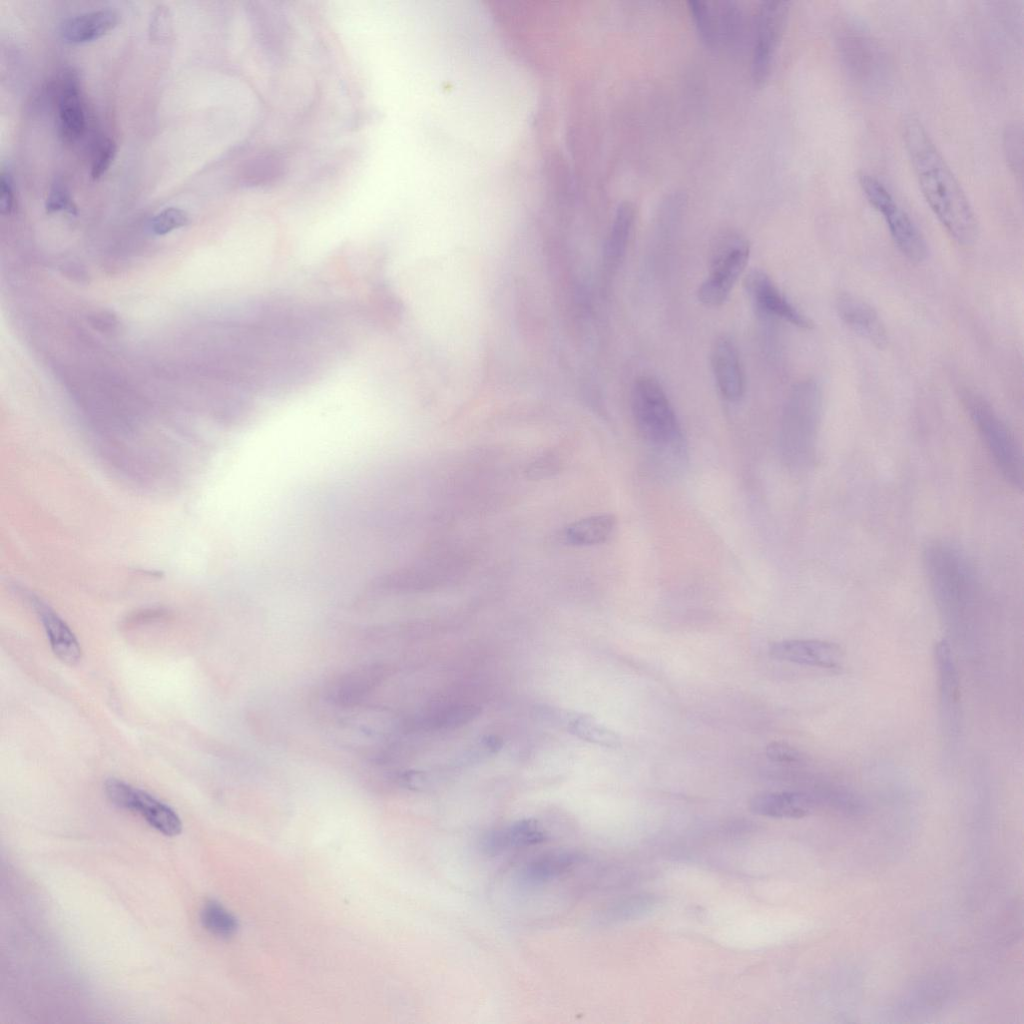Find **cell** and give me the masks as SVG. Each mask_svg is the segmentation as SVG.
Returning a JSON list of instances; mask_svg holds the SVG:
<instances>
[{
    "label": "cell",
    "mask_w": 1024,
    "mask_h": 1024,
    "mask_svg": "<svg viewBox=\"0 0 1024 1024\" xmlns=\"http://www.w3.org/2000/svg\"><path fill=\"white\" fill-rule=\"evenodd\" d=\"M569 730L578 738L609 748L621 745L618 734L591 716H579L569 724Z\"/></svg>",
    "instance_id": "4316f807"
},
{
    "label": "cell",
    "mask_w": 1024,
    "mask_h": 1024,
    "mask_svg": "<svg viewBox=\"0 0 1024 1024\" xmlns=\"http://www.w3.org/2000/svg\"><path fill=\"white\" fill-rule=\"evenodd\" d=\"M29 601L41 619L54 654L68 665L77 664L81 659V647L68 625L38 598L29 596Z\"/></svg>",
    "instance_id": "ac0fdd59"
},
{
    "label": "cell",
    "mask_w": 1024,
    "mask_h": 1024,
    "mask_svg": "<svg viewBox=\"0 0 1024 1024\" xmlns=\"http://www.w3.org/2000/svg\"><path fill=\"white\" fill-rule=\"evenodd\" d=\"M688 9L699 37L708 47L719 45L717 14L714 2L688 1Z\"/></svg>",
    "instance_id": "484cf974"
},
{
    "label": "cell",
    "mask_w": 1024,
    "mask_h": 1024,
    "mask_svg": "<svg viewBox=\"0 0 1024 1024\" xmlns=\"http://www.w3.org/2000/svg\"><path fill=\"white\" fill-rule=\"evenodd\" d=\"M271 5L252 2L248 10L259 45L269 56L278 58L283 54L288 30L281 10Z\"/></svg>",
    "instance_id": "9a60e30c"
},
{
    "label": "cell",
    "mask_w": 1024,
    "mask_h": 1024,
    "mask_svg": "<svg viewBox=\"0 0 1024 1024\" xmlns=\"http://www.w3.org/2000/svg\"><path fill=\"white\" fill-rule=\"evenodd\" d=\"M380 667H368L342 677L332 690V697L339 703H355L368 693L382 677Z\"/></svg>",
    "instance_id": "d4e9b609"
},
{
    "label": "cell",
    "mask_w": 1024,
    "mask_h": 1024,
    "mask_svg": "<svg viewBox=\"0 0 1024 1024\" xmlns=\"http://www.w3.org/2000/svg\"><path fill=\"white\" fill-rule=\"evenodd\" d=\"M711 367L721 396L730 402L739 401L745 393V374L737 346L730 337L723 335L715 340Z\"/></svg>",
    "instance_id": "30bf717a"
},
{
    "label": "cell",
    "mask_w": 1024,
    "mask_h": 1024,
    "mask_svg": "<svg viewBox=\"0 0 1024 1024\" xmlns=\"http://www.w3.org/2000/svg\"><path fill=\"white\" fill-rule=\"evenodd\" d=\"M766 756L773 762L799 763L803 756L799 750L782 741L770 742L765 748Z\"/></svg>",
    "instance_id": "836d02e7"
},
{
    "label": "cell",
    "mask_w": 1024,
    "mask_h": 1024,
    "mask_svg": "<svg viewBox=\"0 0 1024 1024\" xmlns=\"http://www.w3.org/2000/svg\"><path fill=\"white\" fill-rule=\"evenodd\" d=\"M124 809L138 812L150 826L166 836H176L182 831L178 814L167 804L140 789L132 788Z\"/></svg>",
    "instance_id": "ffe728a7"
},
{
    "label": "cell",
    "mask_w": 1024,
    "mask_h": 1024,
    "mask_svg": "<svg viewBox=\"0 0 1024 1024\" xmlns=\"http://www.w3.org/2000/svg\"><path fill=\"white\" fill-rule=\"evenodd\" d=\"M285 163L276 152H260L248 158L240 172V181L247 187L267 186L284 174Z\"/></svg>",
    "instance_id": "603a6c76"
},
{
    "label": "cell",
    "mask_w": 1024,
    "mask_h": 1024,
    "mask_svg": "<svg viewBox=\"0 0 1024 1024\" xmlns=\"http://www.w3.org/2000/svg\"><path fill=\"white\" fill-rule=\"evenodd\" d=\"M821 409L817 382L806 379L792 387L783 409L780 443L783 456L794 468H806L814 462Z\"/></svg>",
    "instance_id": "277c9868"
},
{
    "label": "cell",
    "mask_w": 1024,
    "mask_h": 1024,
    "mask_svg": "<svg viewBox=\"0 0 1024 1024\" xmlns=\"http://www.w3.org/2000/svg\"><path fill=\"white\" fill-rule=\"evenodd\" d=\"M116 151V144L111 139H107L101 144L91 167V177L93 179L100 178L110 168Z\"/></svg>",
    "instance_id": "e575fe53"
},
{
    "label": "cell",
    "mask_w": 1024,
    "mask_h": 1024,
    "mask_svg": "<svg viewBox=\"0 0 1024 1024\" xmlns=\"http://www.w3.org/2000/svg\"><path fill=\"white\" fill-rule=\"evenodd\" d=\"M189 221V215L186 211L177 207H168L157 213L150 220L149 229L154 235L163 236L173 230L186 226Z\"/></svg>",
    "instance_id": "f546056e"
},
{
    "label": "cell",
    "mask_w": 1024,
    "mask_h": 1024,
    "mask_svg": "<svg viewBox=\"0 0 1024 1024\" xmlns=\"http://www.w3.org/2000/svg\"><path fill=\"white\" fill-rule=\"evenodd\" d=\"M836 311L842 322L860 337L877 348L886 346L888 336L884 323L868 303L843 293L836 299Z\"/></svg>",
    "instance_id": "7c38bea8"
},
{
    "label": "cell",
    "mask_w": 1024,
    "mask_h": 1024,
    "mask_svg": "<svg viewBox=\"0 0 1024 1024\" xmlns=\"http://www.w3.org/2000/svg\"><path fill=\"white\" fill-rule=\"evenodd\" d=\"M788 13L789 2L784 0L763 1L757 9L751 75L753 82L758 86L763 85L769 78Z\"/></svg>",
    "instance_id": "ba28073f"
},
{
    "label": "cell",
    "mask_w": 1024,
    "mask_h": 1024,
    "mask_svg": "<svg viewBox=\"0 0 1024 1024\" xmlns=\"http://www.w3.org/2000/svg\"><path fill=\"white\" fill-rule=\"evenodd\" d=\"M941 707L950 731L956 732L959 720L960 684L949 642L940 640L935 646Z\"/></svg>",
    "instance_id": "e0dca14e"
},
{
    "label": "cell",
    "mask_w": 1024,
    "mask_h": 1024,
    "mask_svg": "<svg viewBox=\"0 0 1024 1024\" xmlns=\"http://www.w3.org/2000/svg\"><path fill=\"white\" fill-rule=\"evenodd\" d=\"M616 526L610 514L594 515L569 525L565 530L567 541L574 545H596L605 542Z\"/></svg>",
    "instance_id": "cb8c5ba5"
},
{
    "label": "cell",
    "mask_w": 1024,
    "mask_h": 1024,
    "mask_svg": "<svg viewBox=\"0 0 1024 1024\" xmlns=\"http://www.w3.org/2000/svg\"><path fill=\"white\" fill-rule=\"evenodd\" d=\"M172 31V18L169 9L159 5L150 19L149 34L152 40H165Z\"/></svg>",
    "instance_id": "d6a6232c"
},
{
    "label": "cell",
    "mask_w": 1024,
    "mask_h": 1024,
    "mask_svg": "<svg viewBox=\"0 0 1024 1024\" xmlns=\"http://www.w3.org/2000/svg\"><path fill=\"white\" fill-rule=\"evenodd\" d=\"M859 182L869 203L882 215L900 253L911 262H922L927 256V244L909 215L874 176L862 174Z\"/></svg>",
    "instance_id": "52a82bcc"
},
{
    "label": "cell",
    "mask_w": 1024,
    "mask_h": 1024,
    "mask_svg": "<svg viewBox=\"0 0 1024 1024\" xmlns=\"http://www.w3.org/2000/svg\"><path fill=\"white\" fill-rule=\"evenodd\" d=\"M770 655L781 661L833 669L840 665L843 653L834 643L816 639H792L770 645Z\"/></svg>",
    "instance_id": "8fae6325"
},
{
    "label": "cell",
    "mask_w": 1024,
    "mask_h": 1024,
    "mask_svg": "<svg viewBox=\"0 0 1024 1024\" xmlns=\"http://www.w3.org/2000/svg\"><path fill=\"white\" fill-rule=\"evenodd\" d=\"M903 143L920 190L928 206L959 245L968 246L978 236L972 206L952 170L919 119L909 116L901 126Z\"/></svg>",
    "instance_id": "6da1fadb"
},
{
    "label": "cell",
    "mask_w": 1024,
    "mask_h": 1024,
    "mask_svg": "<svg viewBox=\"0 0 1024 1024\" xmlns=\"http://www.w3.org/2000/svg\"><path fill=\"white\" fill-rule=\"evenodd\" d=\"M631 407L651 456L670 468L683 463L686 446L682 429L661 383L652 376L638 377L632 386Z\"/></svg>",
    "instance_id": "3957f363"
},
{
    "label": "cell",
    "mask_w": 1024,
    "mask_h": 1024,
    "mask_svg": "<svg viewBox=\"0 0 1024 1024\" xmlns=\"http://www.w3.org/2000/svg\"><path fill=\"white\" fill-rule=\"evenodd\" d=\"M547 838V832L537 820L526 818L487 832L480 840V847L485 853L494 855L538 845Z\"/></svg>",
    "instance_id": "5bb4252c"
},
{
    "label": "cell",
    "mask_w": 1024,
    "mask_h": 1024,
    "mask_svg": "<svg viewBox=\"0 0 1024 1024\" xmlns=\"http://www.w3.org/2000/svg\"><path fill=\"white\" fill-rule=\"evenodd\" d=\"M746 291L757 310L770 317L784 320L802 329H811L812 321L780 291L769 275L754 270L744 282Z\"/></svg>",
    "instance_id": "9c48e42d"
},
{
    "label": "cell",
    "mask_w": 1024,
    "mask_h": 1024,
    "mask_svg": "<svg viewBox=\"0 0 1024 1024\" xmlns=\"http://www.w3.org/2000/svg\"><path fill=\"white\" fill-rule=\"evenodd\" d=\"M58 130L65 142H74L83 133L85 115L80 97L78 77L65 70L59 84Z\"/></svg>",
    "instance_id": "2e32d148"
},
{
    "label": "cell",
    "mask_w": 1024,
    "mask_h": 1024,
    "mask_svg": "<svg viewBox=\"0 0 1024 1024\" xmlns=\"http://www.w3.org/2000/svg\"><path fill=\"white\" fill-rule=\"evenodd\" d=\"M654 905L655 899L653 895H632L612 904L605 911V920L620 921L637 917L649 911Z\"/></svg>",
    "instance_id": "f1b7e54d"
},
{
    "label": "cell",
    "mask_w": 1024,
    "mask_h": 1024,
    "mask_svg": "<svg viewBox=\"0 0 1024 1024\" xmlns=\"http://www.w3.org/2000/svg\"><path fill=\"white\" fill-rule=\"evenodd\" d=\"M45 209L47 213L65 210L70 214H77L76 205L72 201L68 190L59 181H56L51 187L45 202Z\"/></svg>",
    "instance_id": "1f68e13d"
},
{
    "label": "cell",
    "mask_w": 1024,
    "mask_h": 1024,
    "mask_svg": "<svg viewBox=\"0 0 1024 1024\" xmlns=\"http://www.w3.org/2000/svg\"><path fill=\"white\" fill-rule=\"evenodd\" d=\"M1022 129L1017 124L1009 125L1004 134V150L1011 169L1018 176L1022 175L1023 137Z\"/></svg>",
    "instance_id": "4dcf8cb0"
},
{
    "label": "cell",
    "mask_w": 1024,
    "mask_h": 1024,
    "mask_svg": "<svg viewBox=\"0 0 1024 1024\" xmlns=\"http://www.w3.org/2000/svg\"><path fill=\"white\" fill-rule=\"evenodd\" d=\"M963 403L994 466L1010 486L1021 490L1023 461L1013 433L983 397L966 392Z\"/></svg>",
    "instance_id": "5b68a950"
},
{
    "label": "cell",
    "mask_w": 1024,
    "mask_h": 1024,
    "mask_svg": "<svg viewBox=\"0 0 1024 1024\" xmlns=\"http://www.w3.org/2000/svg\"><path fill=\"white\" fill-rule=\"evenodd\" d=\"M814 807L813 798L803 792H764L753 796L750 810L772 818H802Z\"/></svg>",
    "instance_id": "d6986e66"
},
{
    "label": "cell",
    "mask_w": 1024,
    "mask_h": 1024,
    "mask_svg": "<svg viewBox=\"0 0 1024 1024\" xmlns=\"http://www.w3.org/2000/svg\"><path fill=\"white\" fill-rule=\"evenodd\" d=\"M14 208V192L12 179L9 173L2 171L0 177V210L4 215H8L13 211Z\"/></svg>",
    "instance_id": "8d00e7d4"
},
{
    "label": "cell",
    "mask_w": 1024,
    "mask_h": 1024,
    "mask_svg": "<svg viewBox=\"0 0 1024 1024\" xmlns=\"http://www.w3.org/2000/svg\"><path fill=\"white\" fill-rule=\"evenodd\" d=\"M90 325L97 331L103 333H116L119 330V319L109 310H100L89 315Z\"/></svg>",
    "instance_id": "d590c367"
},
{
    "label": "cell",
    "mask_w": 1024,
    "mask_h": 1024,
    "mask_svg": "<svg viewBox=\"0 0 1024 1024\" xmlns=\"http://www.w3.org/2000/svg\"><path fill=\"white\" fill-rule=\"evenodd\" d=\"M923 567L943 617L950 623L967 617L980 598L981 583L965 552L950 541L934 539L923 549Z\"/></svg>",
    "instance_id": "7a4b0ae2"
},
{
    "label": "cell",
    "mask_w": 1024,
    "mask_h": 1024,
    "mask_svg": "<svg viewBox=\"0 0 1024 1024\" xmlns=\"http://www.w3.org/2000/svg\"><path fill=\"white\" fill-rule=\"evenodd\" d=\"M635 207L631 202H622L615 213L604 248V268L613 273L621 263L635 223Z\"/></svg>",
    "instance_id": "7402d4cb"
},
{
    "label": "cell",
    "mask_w": 1024,
    "mask_h": 1024,
    "mask_svg": "<svg viewBox=\"0 0 1024 1024\" xmlns=\"http://www.w3.org/2000/svg\"><path fill=\"white\" fill-rule=\"evenodd\" d=\"M749 254V241L738 232L724 231L716 238L709 273L697 292L702 304L717 307L726 301L746 267Z\"/></svg>",
    "instance_id": "8992f818"
},
{
    "label": "cell",
    "mask_w": 1024,
    "mask_h": 1024,
    "mask_svg": "<svg viewBox=\"0 0 1024 1024\" xmlns=\"http://www.w3.org/2000/svg\"><path fill=\"white\" fill-rule=\"evenodd\" d=\"M583 861L584 857L575 851H549L523 864L517 874V881L524 887L541 886L567 875Z\"/></svg>",
    "instance_id": "4fadbf2b"
},
{
    "label": "cell",
    "mask_w": 1024,
    "mask_h": 1024,
    "mask_svg": "<svg viewBox=\"0 0 1024 1024\" xmlns=\"http://www.w3.org/2000/svg\"><path fill=\"white\" fill-rule=\"evenodd\" d=\"M200 919L206 930L223 938L232 936L238 926L236 918L214 900L204 904L200 912Z\"/></svg>",
    "instance_id": "83f0119b"
},
{
    "label": "cell",
    "mask_w": 1024,
    "mask_h": 1024,
    "mask_svg": "<svg viewBox=\"0 0 1024 1024\" xmlns=\"http://www.w3.org/2000/svg\"><path fill=\"white\" fill-rule=\"evenodd\" d=\"M118 23V15L109 9L90 11L65 20L61 37L71 44L86 43L109 33Z\"/></svg>",
    "instance_id": "44dd1931"
}]
</instances>
